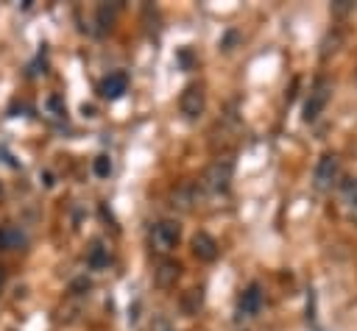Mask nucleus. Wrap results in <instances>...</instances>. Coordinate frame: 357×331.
Segmentation results:
<instances>
[{
	"instance_id": "obj_13",
	"label": "nucleus",
	"mask_w": 357,
	"mask_h": 331,
	"mask_svg": "<svg viewBox=\"0 0 357 331\" xmlns=\"http://www.w3.org/2000/svg\"><path fill=\"white\" fill-rule=\"evenodd\" d=\"M89 264H92L95 270H100V267H106V264H109V256L103 253V248H100V245H95V248H92V253H89Z\"/></svg>"
},
{
	"instance_id": "obj_10",
	"label": "nucleus",
	"mask_w": 357,
	"mask_h": 331,
	"mask_svg": "<svg viewBox=\"0 0 357 331\" xmlns=\"http://www.w3.org/2000/svg\"><path fill=\"white\" fill-rule=\"evenodd\" d=\"M178 273H181V267H178V261H162L156 270H153V281L159 284V286H173L176 284V278H178Z\"/></svg>"
},
{
	"instance_id": "obj_14",
	"label": "nucleus",
	"mask_w": 357,
	"mask_h": 331,
	"mask_svg": "<svg viewBox=\"0 0 357 331\" xmlns=\"http://www.w3.org/2000/svg\"><path fill=\"white\" fill-rule=\"evenodd\" d=\"M0 284H3V270H0Z\"/></svg>"
},
{
	"instance_id": "obj_6",
	"label": "nucleus",
	"mask_w": 357,
	"mask_h": 331,
	"mask_svg": "<svg viewBox=\"0 0 357 331\" xmlns=\"http://www.w3.org/2000/svg\"><path fill=\"white\" fill-rule=\"evenodd\" d=\"M329 83L326 81H318L315 86H312V92H310V97H307V103H304V120L307 122H312V120H318L321 117V111L326 108V103H329Z\"/></svg>"
},
{
	"instance_id": "obj_1",
	"label": "nucleus",
	"mask_w": 357,
	"mask_h": 331,
	"mask_svg": "<svg viewBox=\"0 0 357 331\" xmlns=\"http://www.w3.org/2000/svg\"><path fill=\"white\" fill-rule=\"evenodd\" d=\"M148 242H151L153 253L167 256V253H170V250H176V248H178V242H181V225H178L176 220H159V223H153V225H151Z\"/></svg>"
},
{
	"instance_id": "obj_4",
	"label": "nucleus",
	"mask_w": 357,
	"mask_h": 331,
	"mask_svg": "<svg viewBox=\"0 0 357 331\" xmlns=\"http://www.w3.org/2000/svg\"><path fill=\"white\" fill-rule=\"evenodd\" d=\"M265 306V292L259 284H248L237 298V314L240 317H257Z\"/></svg>"
},
{
	"instance_id": "obj_8",
	"label": "nucleus",
	"mask_w": 357,
	"mask_h": 331,
	"mask_svg": "<svg viewBox=\"0 0 357 331\" xmlns=\"http://www.w3.org/2000/svg\"><path fill=\"white\" fill-rule=\"evenodd\" d=\"M126 89H128V75H126V72H109V75L100 81V86H98V92H100L106 100L123 97Z\"/></svg>"
},
{
	"instance_id": "obj_2",
	"label": "nucleus",
	"mask_w": 357,
	"mask_h": 331,
	"mask_svg": "<svg viewBox=\"0 0 357 331\" xmlns=\"http://www.w3.org/2000/svg\"><path fill=\"white\" fill-rule=\"evenodd\" d=\"M340 181V159L335 153H324L315 164V186L318 189H332Z\"/></svg>"
},
{
	"instance_id": "obj_3",
	"label": "nucleus",
	"mask_w": 357,
	"mask_h": 331,
	"mask_svg": "<svg viewBox=\"0 0 357 331\" xmlns=\"http://www.w3.org/2000/svg\"><path fill=\"white\" fill-rule=\"evenodd\" d=\"M178 108H181V114H184L187 120L201 117V114H204V108H206L204 86H201V83H190V86L181 92V97H178Z\"/></svg>"
},
{
	"instance_id": "obj_7",
	"label": "nucleus",
	"mask_w": 357,
	"mask_h": 331,
	"mask_svg": "<svg viewBox=\"0 0 357 331\" xmlns=\"http://www.w3.org/2000/svg\"><path fill=\"white\" fill-rule=\"evenodd\" d=\"M218 253H220V248H218V242H215L212 234L198 231V234L192 236V256H195V259H201V261H215Z\"/></svg>"
},
{
	"instance_id": "obj_9",
	"label": "nucleus",
	"mask_w": 357,
	"mask_h": 331,
	"mask_svg": "<svg viewBox=\"0 0 357 331\" xmlns=\"http://www.w3.org/2000/svg\"><path fill=\"white\" fill-rule=\"evenodd\" d=\"M28 245V234L20 225H3L0 228V250H20Z\"/></svg>"
},
{
	"instance_id": "obj_12",
	"label": "nucleus",
	"mask_w": 357,
	"mask_h": 331,
	"mask_svg": "<svg viewBox=\"0 0 357 331\" xmlns=\"http://www.w3.org/2000/svg\"><path fill=\"white\" fill-rule=\"evenodd\" d=\"M343 192H346V206H349V214L357 220V181H349V184L343 186Z\"/></svg>"
},
{
	"instance_id": "obj_11",
	"label": "nucleus",
	"mask_w": 357,
	"mask_h": 331,
	"mask_svg": "<svg viewBox=\"0 0 357 331\" xmlns=\"http://www.w3.org/2000/svg\"><path fill=\"white\" fill-rule=\"evenodd\" d=\"M92 170H95V175H98V178H109V175H112V159H109L106 153L95 156V161H92Z\"/></svg>"
},
{
	"instance_id": "obj_5",
	"label": "nucleus",
	"mask_w": 357,
	"mask_h": 331,
	"mask_svg": "<svg viewBox=\"0 0 357 331\" xmlns=\"http://www.w3.org/2000/svg\"><path fill=\"white\" fill-rule=\"evenodd\" d=\"M229 181H231V161L223 159V161H215V164L206 170L201 186H206L209 192H226V189H229Z\"/></svg>"
}]
</instances>
